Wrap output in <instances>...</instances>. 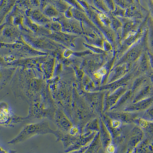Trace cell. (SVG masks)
Masks as SVG:
<instances>
[{
  "label": "cell",
  "mask_w": 153,
  "mask_h": 153,
  "mask_svg": "<svg viewBox=\"0 0 153 153\" xmlns=\"http://www.w3.org/2000/svg\"><path fill=\"white\" fill-rule=\"evenodd\" d=\"M53 133L56 134L57 132L50 128L46 121L27 124L14 139L9 142L11 144H16L25 141L35 135Z\"/></svg>",
  "instance_id": "cell-1"
},
{
  "label": "cell",
  "mask_w": 153,
  "mask_h": 153,
  "mask_svg": "<svg viewBox=\"0 0 153 153\" xmlns=\"http://www.w3.org/2000/svg\"><path fill=\"white\" fill-rule=\"evenodd\" d=\"M153 104V96L146 98L143 100L140 101L139 103H135L128 108V110H143L148 109Z\"/></svg>",
  "instance_id": "cell-2"
},
{
  "label": "cell",
  "mask_w": 153,
  "mask_h": 153,
  "mask_svg": "<svg viewBox=\"0 0 153 153\" xmlns=\"http://www.w3.org/2000/svg\"><path fill=\"white\" fill-rule=\"evenodd\" d=\"M11 111L9 105L6 103H3L2 106L1 105V123H5L9 121L12 117Z\"/></svg>",
  "instance_id": "cell-3"
},
{
  "label": "cell",
  "mask_w": 153,
  "mask_h": 153,
  "mask_svg": "<svg viewBox=\"0 0 153 153\" xmlns=\"http://www.w3.org/2000/svg\"><path fill=\"white\" fill-rule=\"evenodd\" d=\"M61 115H62L61 118L60 115H59L60 117L59 118L57 117V123L59 126L62 128V129H64L65 130L68 131L71 128V123L68 119L65 117V115L62 113Z\"/></svg>",
  "instance_id": "cell-4"
},
{
  "label": "cell",
  "mask_w": 153,
  "mask_h": 153,
  "mask_svg": "<svg viewBox=\"0 0 153 153\" xmlns=\"http://www.w3.org/2000/svg\"><path fill=\"white\" fill-rule=\"evenodd\" d=\"M143 117L146 120L153 122V105H152L146 112Z\"/></svg>",
  "instance_id": "cell-5"
},
{
  "label": "cell",
  "mask_w": 153,
  "mask_h": 153,
  "mask_svg": "<svg viewBox=\"0 0 153 153\" xmlns=\"http://www.w3.org/2000/svg\"><path fill=\"white\" fill-rule=\"evenodd\" d=\"M34 18L38 20V21L39 22L47 21V19L42 13H35L34 14Z\"/></svg>",
  "instance_id": "cell-6"
},
{
  "label": "cell",
  "mask_w": 153,
  "mask_h": 153,
  "mask_svg": "<svg viewBox=\"0 0 153 153\" xmlns=\"http://www.w3.org/2000/svg\"><path fill=\"white\" fill-rule=\"evenodd\" d=\"M150 57H151V65L153 68V55L152 54H150Z\"/></svg>",
  "instance_id": "cell-7"
},
{
  "label": "cell",
  "mask_w": 153,
  "mask_h": 153,
  "mask_svg": "<svg viewBox=\"0 0 153 153\" xmlns=\"http://www.w3.org/2000/svg\"><path fill=\"white\" fill-rule=\"evenodd\" d=\"M150 76H151L152 81L153 83V72H151V74H150Z\"/></svg>",
  "instance_id": "cell-8"
}]
</instances>
